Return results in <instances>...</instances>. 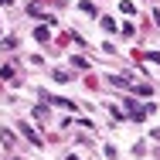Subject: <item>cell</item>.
Here are the masks:
<instances>
[{
  "mask_svg": "<svg viewBox=\"0 0 160 160\" xmlns=\"http://www.w3.org/2000/svg\"><path fill=\"white\" fill-rule=\"evenodd\" d=\"M102 28H106L109 34H116V21H112V17H102Z\"/></svg>",
  "mask_w": 160,
  "mask_h": 160,
  "instance_id": "cell-3",
  "label": "cell"
},
{
  "mask_svg": "<svg viewBox=\"0 0 160 160\" xmlns=\"http://www.w3.org/2000/svg\"><path fill=\"white\" fill-rule=\"evenodd\" d=\"M34 38L38 41H48V28H34Z\"/></svg>",
  "mask_w": 160,
  "mask_h": 160,
  "instance_id": "cell-4",
  "label": "cell"
},
{
  "mask_svg": "<svg viewBox=\"0 0 160 160\" xmlns=\"http://www.w3.org/2000/svg\"><path fill=\"white\" fill-rule=\"evenodd\" d=\"M21 133H24V136L31 140L34 147H41V136H38V133H34V129H31V123H21Z\"/></svg>",
  "mask_w": 160,
  "mask_h": 160,
  "instance_id": "cell-1",
  "label": "cell"
},
{
  "mask_svg": "<svg viewBox=\"0 0 160 160\" xmlns=\"http://www.w3.org/2000/svg\"><path fill=\"white\" fill-rule=\"evenodd\" d=\"M0 3H7V7H10V0H0Z\"/></svg>",
  "mask_w": 160,
  "mask_h": 160,
  "instance_id": "cell-5",
  "label": "cell"
},
{
  "mask_svg": "<svg viewBox=\"0 0 160 160\" xmlns=\"http://www.w3.org/2000/svg\"><path fill=\"white\" fill-rule=\"evenodd\" d=\"M68 160H78V157H68Z\"/></svg>",
  "mask_w": 160,
  "mask_h": 160,
  "instance_id": "cell-6",
  "label": "cell"
},
{
  "mask_svg": "<svg viewBox=\"0 0 160 160\" xmlns=\"http://www.w3.org/2000/svg\"><path fill=\"white\" fill-rule=\"evenodd\" d=\"M0 78H3V82H10V78H14V68H10V65H3V68H0Z\"/></svg>",
  "mask_w": 160,
  "mask_h": 160,
  "instance_id": "cell-2",
  "label": "cell"
}]
</instances>
